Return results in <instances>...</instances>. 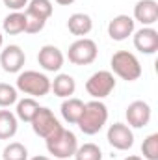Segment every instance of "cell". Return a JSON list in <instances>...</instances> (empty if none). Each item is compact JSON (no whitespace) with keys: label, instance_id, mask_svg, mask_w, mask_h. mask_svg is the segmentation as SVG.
Here are the masks:
<instances>
[{"label":"cell","instance_id":"obj_1","mask_svg":"<svg viewBox=\"0 0 158 160\" xmlns=\"http://www.w3.org/2000/svg\"><path fill=\"white\" fill-rule=\"evenodd\" d=\"M106 121H108V108H106V104L97 101V99H93V101L84 104V112H82V116H80L77 125H78V128L84 134L93 136V134L102 130Z\"/></svg>","mask_w":158,"mask_h":160},{"label":"cell","instance_id":"obj_6","mask_svg":"<svg viewBox=\"0 0 158 160\" xmlns=\"http://www.w3.org/2000/svg\"><path fill=\"white\" fill-rule=\"evenodd\" d=\"M114 88H116V78H114V73L110 71H97L86 82V91L97 101L108 97L114 91Z\"/></svg>","mask_w":158,"mask_h":160},{"label":"cell","instance_id":"obj_15","mask_svg":"<svg viewBox=\"0 0 158 160\" xmlns=\"http://www.w3.org/2000/svg\"><path fill=\"white\" fill-rule=\"evenodd\" d=\"M50 89L54 91L56 97H62V99H69L75 89H77V82L71 75H65V73H60L56 78L50 82Z\"/></svg>","mask_w":158,"mask_h":160},{"label":"cell","instance_id":"obj_22","mask_svg":"<svg viewBox=\"0 0 158 160\" xmlns=\"http://www.w3.org/2000/svg\"><path fill=\"white\" fill-rule=\"evenodd\" d=\"M75 160H102V151L97 143H84L78 145L75 151Z\"/></svg>","mask_w":158,"mask_h":160},{"label":"cell","instance_id":"obj_12","mask_svg":"<svg viewBox=\"0 0 158 160\" xmlns=\"http://www.w3.org/2000/svg\"><path fill=\"white\" fill-rule=\"evenodd\" d=\"M134 19L128 15H116L108 24V36L114 41H125L134 34Z\"/></svg>","mask_w":158,"mask_h":160},{"label":"cell","instance_id":"obj_11","mask_svg":"<svg viewBox=\"0 0 158 160\" xmlns=\"http://www.w3.org/2000/svg\"><path fill=\"white\" fill-rule=\"evenodd\" d=\"M125 116H126V121H128V127L143 128L151 121V106L145 101H134V102L128 104Z\"/></svg>","mask_w":158,"mask_h":160},{"label":"cell","instance_id":"obj_9","mask_svg":"<svg viewBox=\"0 0 158 160\" xmlns=\"http://www.w3.org/2000/svg\"><path fill=\"white\" fill-rule=\"evenodd\" d=\"M24 62H26V54L19 45H7L0 52V65L6 73H21Z\"/></svg>","mask_w":158,"mask_h":160},{"label":"cell","instance_id":"obj_24","mask_svg":"<svg viewBox=\"0 0 158 160\" xmlns=\"http://www.w3.org/2000/svg\"><path fill=\"white\" fill-rule=\"evenodd\" d=\"M141 155L145 160H158V134H149L141 143Z\"/></svg>","mask_w":158,"mask_h":160},{"label":"cell","instance_id":"obj_31","mask_svg":"<svg viewBox=\"0 0 158 160\" xmlns=\"http://www.w3.org/2000/svg\"><path fill=\"white\" fill-rule=\"evenodd\" d=\"M2 45H4V36L0 34V48H2Z\"/></svg>","mask_w":158,"mask_h":160},{"label":"cell","instance_id":"obj_16","mask_svg":"<svg viewBox=\"0 0 158 160\" xmlns=\"http://www.w3.org/2000/svg\"><path fill=\"white\" fill-rule=\"evenodd\" d=\"M67 28H69V32H71L73 36L84 38V36H87V34L91 32L93 21H91V17L86 15V13H73V15L69 17V21H67Z\"/></svg>","mask_w":158,"mask_h":160},{"label":"cell","instance_id":"obj_27","mask_svg":"<svg viewBox=\"0 0 158 160\" xmlns=\"http://www.w3.org/2000/svg\"><path fill=\"white\" fill-rule=\"evenodd\" d=\"M30 0H4V6L11 11H21L24 9V6H28Z\"/></svg>","mask_w":158,"mask_h":160},{"label":"cell","instance_id":"obj_21","mask_svg":"<svg viewBox=\"0 0 158 160\" xmlns=\"http://www.w3.org/2000/svg\"><path fill=\"white\" fill-rule=\"evenodd\" d=\"M37 110H39V104L32 97H26V99L17 102V118L21 121H24V123H30Z\"/></svg>","mask_w":158,"mask_h":160},{"label":"cell","instance_id":"obj_3","mask_svg":"<svg viewBox=\"0 0 158 160\" xmlns=\"http://www.w3.org/2000/svg\"><path fill=\"white\" fill-rule=\"evenodd\" d=\"M110 65H112V71L119 78L126 80V82H134V80H138L141 77V63L128 50H117L112 56Z\"/></svg>","mask_w":158,"mask_h":160},{"label":"cell","instance_id":"obj_28","mask_svg":"<svg viewBox=\"0 0 158 160\" xmlns=\"http://www.w3.org/2000/svg\"><path fill=\"white\" fill-rule=\"evenodd\" d=\"M54 2H58L60 6H71V4H73L75 0H54Z\"/></svg>","mask_w":158,"mask_h":160},{"label":"cell","instance_id":"obj_14","mask_svg":"<svg viewBox=\"0 0 158 160\" xmlns=\"http://www.w3.org/2000/svg\"><path fill=\"white\" fill-rule=\"evenodd\" d=\"M134 21H140L143 26H153L158 21L156 0H140L134 6Z\"/></svg>","mask_w":158,"mask_h":160},{"label":"cell","instance_id":"obj_20","mask_svg":"<svg viewBox=\"0 0 158 160\" xmlns=\"http://www.w3.org/2000/svg\"><path fill=\"white\" fill-rule=\"evenodd\" d=\"M4 32L7 36H17V34H22L24 28H26V17L22 11H13L9 13L6 19H4V24H2Z\"/></svg>","mask_w":158,"mask_h":160},{"label":"cell","instance_id":"obj_18","mask_svg":"<svg viewBox=\"0 0 158 160\" xmlns=\"http://www.w3.org/2000/svg\"><path fill=\"white\" fill-rule=\"evenodd\" d=\"M17 116L9 110H0V140H11L17 134Z\"/></svg>","mask_w":158,"mask_h":160},{"label":"cell","instance_id":"obj_23","mask_svg":"<svg viewBox=\"0 0 158 160\" xmlns=\"http://www.w3.org/2000/svg\"><path fill=\"white\" fill-rule=\"evenodd\" d=\"M2 160H28V149L19 142H11L4 147Z\"/></svg>","mask_w":158,"mask_h":160},{"label":"cell","instance_id":"obj_2","mask_svg":"<svg viewBox=\"0 0 158 160\" xmlns=\"http://www.w3.org/2000/svg\"><path fill=\"white\" fill-rule=\"evenodd\" d=\"M45 142H47V151H48L52 157L62 158V160L71 158V157L75 155L77 147H78L77 136H75L71 130L63 128V127H62L56 134H52L50 138H47Z\"/></svg>","mask_w":158,"mask_h":160},{"label":"cell","instance_id":"obj_25","mask_svg":"<svg viewBox=\"0 0 158 160\" xmlns=\"http://www.w3.org/2000/svg\"><path fill=\"white\" fill-rule=\"evenodd\" d=\"M17 88L6 84V82H0V108H6V106H11L17 102Z\"/></svg>","mask_w":158,"mask_h":160},{"label":"cell","instance_id":"obj_7","mask_svg":"<svg viewBox=\"0 0 158 160\" xmlns=\"http://www.w3.org/2000/svg\"><path fill=\"white\" fill-rule=\"evenodd\" d=\"M30 123H32L34 132H36L37 136H41L43 140L50 138L52 134H56V132L62 128L58 118L54 116V112L48 110V108H43V106H39V110L36 112V116L32 118Z\"/></svg>","mask_w":158,"mask_h":160},{"label":"cell","instance_id":"obj_29","mask_svg":"<svg viewBox=\"0 0 158 160\" xmlns=\"http://www.w3.org/2000/svg\"><path fill=\"white\" fill-rule=\"evenodd\" d=\"M125 160H143L141 157H138V155H130V157H126Z\"/></svg>","mask_w":158,"mask_h":160},{"label":"cell","instance_id":"obj_30","mask_svg":"<svg viewBox=\"0 0 158 160\" xmlns=\"http://www.w3.org/2000/svg\"><path fill=\"white\" fill-rule=\"evenodd\" d=\"M30 160H50L48 157H43V155H37V157H34V158H30Z\"/></svg>","mask_w":158,"mask_h":160},{"label":"cell","instance_id":"obj_13","mask_svg":"<svg viewBox=\"0 0 158 160\" xmlns=\"http://www.w3.org/2000/svg\"><path fill=\"white\" fill-rule=\"evenodd\" d=\"M134 47L141 54H155L158 50V32L151 26H143L134 34Z\"/></svg>","mask_w":158,"mask_h":160},{"label":"cell","instance_id":"obj_5","mask_svg":"<svg viewBox=\"0 0 158 160\" xmlns=\"http://www.w3.org/2000/svg\"><path fill=\"white\" fill-rule=\"evenodd\" d=\"M97 54H99L97 43L93 39H89V38L77 39L67 50V58L75 65H89V63H93L97 60Z\"/></svg>","mask_w":158,"mask_h":160},{"label":"cell","instance_id":"obj_17","mask_svg":"<svg viewBox=\"0 0 158 160\" xmlns=\"http://www.w3.org/2000/svg\"><path fill=\"white\" fill-rule=\"evenodd\" d=\"M84 104L86 102L77 99V97L65 99L62 102V116H63V119L67 121V123H71V125H77L80 116H82V112H84Z\"/></svg>","mask_w":158,"mask_h":160},{"label":"cell","instance_id":"obj_4","mask_svg":"<svg viewBox=\"0 0 158 160\" xmlns=\"http://www.w3.org/2000/svg\"><path fill=\"white\" fill-rule=\"evenodd\" d=\"M17 89L32 97H45L50 91V78L39 71H22L17 77Z\"/></svg>","mask_w":158,"mask_h":160},{"label":"cell","instance_id":"obj_10","mask_svg":"<svg viewBox=\"0 0 158 160\" xmlns=\"http://www.w3.org/2000/svg\"><path fill=\"white\" fill-rule=\"evenodd\" d=\"M37 62H39V65L45 71L56 73V71H60V69L63 67L65 58H63V52H62L58 47H54V45H45V47L39 48Z\"/></svg>","mask_w":158,"mask_h":160},{"label":"cell","instance_id":"obj_19","mask_svg":"<svg viewBox=\"0 0 158 160\" xmlns=\"http://www.w3.org/2000/svg\"><path fill=\"white\" fill-rule=\"evenodd\" d=\"M52 11H54V8H52V2L50 0H30L28 6H26V9H24L26 15L37 17V19L45 21V22L50 19Z\"/></svg>","mask_w":158,"mask_h":160},{"label":"cell","instance_id":"obj_26","mask_svg":"<svg viewBox=\"0 0 158 160\" xmlns=\"http://www.w3.org/2000/svg\"><path fill=\"white\" fill-rule=\"evenodd\" d=\"M24 17H26V28H24V32L26 34H39L41 30L45 28V21H41L37 17H32V15H26L24 13Z\"/></svg>","mask_w":158,"mask_h":160},{"label":"cell","instance_id":"obj_8","mask_svg":"<svg viewBox=\"0 0 158 160\" xmlns=\"http://www.w3.org/2000/svg\"><path fill=\"white\" fill-rule=\"evenodd\" d=\"M106 140L117 151H128L134 145V134H132L130 127L125 125V123H114V125H110Z\"/></svg>","mask_w":158,"mask_h":160}]
</instances>
